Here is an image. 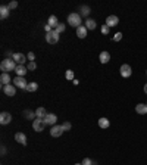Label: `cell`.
Here are the masks:
<instances>
[{
    "instance_id": "obj_24",
    "label": "cell",
    "mask_w": 147,
    "mask_h": 165,
    "mask_svg": "<svg viewBox=\"0 0 147 165\" xmlns=\"http://www.w3.org/2000/svg\"><path fill=\"white\" fill-rule=\"evenodd\" d=\"M24 117H25L27 120H33V121L37 118L35 112H33V111H24Z\"/></svg>"
},
{
    "instance_id": "obj_37",
    "label": "cell",
    "mask_w": 147,
    "mask_h": 165,
    "mask_svg": "<svg viewBox=\"0 0 147 165\" xmlns=\"http://www.w3.org/2000/svg\"><path fill=\"white\" fill-rule=\"evenodd\" d=\"M5 154H6V148L3 146V148H2V155H5Z\"/></svg>"
},
{
    "instance_id": "obj_9",
    "label": "cell",
    "mask_w": 147,
    "mask_h": 165,
    "mask_svg": "<svg viewBox=\"0 0 147 165\" xmlns=\"http://www.w3.org/2000/svg\"><path fill=\"white\" fill-rule=\"evenodd\" d=\"M62 133H63L62 125H53V127L50 128L51 137H59V136H62Z\"/></svg>"
},
{
    "instance_id": "obj_2",
    "label": "cell",
    "mask_w": 147,
    "mask_h": 165,
    "mask_svg": "<svg viewBox=\"0 0 147 165\" xmlns=\"http://www.w3.org/2000/svg\"><path fill=\"white\" fill-rule=\"evenodd\" d=\"M68 24L71 25V27H75V28L81 27V15L77 13V12L69 13V15H68Z\"/></svg>"
},
{
    "instance_id": "obj_20",
    "label": "cell",
    "mask_w": 147,
    "mask_h": 165,
    "mask_svg": "<svg viewBox=\"0 0 147 165\" xmlns=\"http://www.w3.org/2000/svg\"><path fill=\"white\" fill-rule=\"evenodd\" d=\"M9 7H7V6H2V7H0V18H2V19H6V18L9 16Z\"/></svg>"
},
{
    "instance_id": "obj_35",
    "label": "cell",
    "mask_w": 147,
    "mask_h": 165,
    "mask_svg": "<svg viewBox=\"0 0 147 165\" xmlns=\"http://www.w3.org/2000/svg\"><path fill=\"white\" fill-rule=\"evenodd\" d=\"M27 57H28V59H29V62H34L35 55H34V53H33V52H29V53H28V56H27Z\"/></svg>"
},
{
    "instance_id": "obj_6",
    "label": "cell",
    "mask_w": 147,
    "mask_h": 165,
    "mask_svg": "<svg viewBox=\"0 0 147 165\" xmlns=\"http://www.w3.org/2000/svg\"><path fill=\"white\" fill-rule=\"evenodd\" d=\"M13 83H15V87H18V89H22V90H25L27 89V85H28V83H27V80L24 78V77H15V80H13Z\"/></svg>"
},
{
    "instance_id": "obj_34",
    "label": "cell",
    "mask_w": 147,
    "mask_h": 165,
    "mask_svg": "<svg viewBox=\"0 0 147 165\" xmlns=\"http://www.w3.org/2000/svg\"><path fill=\"white\" fill-rule=\"evenodd\" d=\"M81 164H82V165H93V161H91L90 158H85V159L82 161Z\"/></svg>"
},
{
    "instance_id": "obj_5",
    "label": "cell",
    "mask_w": 147,
    "mask_h": 165,
    "mask_svg": "<svg viewBox=\"0 0 147 165\" xmlns=\"http://www.w3.org/2000/svg\"><path fill=\"white\" fill-rule=\"evenodd\" d=\"M119 72H121V75H122L124 78H128V77H131V74H132V68H131L128 63H124V65H121Z\"/></svg>"
},
{
    "instance_id": "obj_33",
    "label": "cell",
    "mask_w": 147,
    "mask_h": 165,
    "mask_svg": "<svg viewBox=\"0 0 147 165\" xmlns=\"http://www.w3.org/2000/svg\"><path fill=\"white\" fill-rule=\"evenodd\" d=\"M122 40V33H116L113 35V41H121Z\"/></svg>"
},
{
    "instance_id": "obj_4",
    "label": "cell",
    "mask_w": 147,
    "mask_h": 165,
    "mask_svg": "<svg viewBox=\"0 0 147 165\" xmlns=\"http://www.w3.org/2000/svg\"><path fill=\"white\" fill-rule=\"evenodd\" d=\"M46 125H47V124L44 122V118H35V120L33 121V128H34L37 133H40V131L44 130Z\"/></svg>"
},
{
    "instance_id": "obj_1",
    "label": "cell",
    "mask_w": 147,
    "mask_h": 165,
    "mask_svg": "<svg viewBox=\"0 0 147 165\" xmlns=\"http://www.w3.org/2000/svg\"><path fill=\"white\" fill-rule=\"evenodd\" d=\"M16 62L13 61V59H3L2 63H0V69L3 71V72H11V71H15L16 69Z\"/></svg>"
},
{
    "instance_id": "obj_13",
    "label": "cell",
    "mask_w": 147,
    "mask_h": 165,
    "mask_svg": "<svg viewBox=\"0 0 147 165\" xmlns=\"http://www.w3.org/2000/svg\"><path fill=\"white\" fill-rule=\"evenodd\" d=\"M11 81H12L11 74H7V72H2V75H0V83H2V85H7Z\"/></svg>"
},
{
    "instance_id": "obj_31",
    "label": "cell",
    "mask_w": 147,
    "mask_h": 165,
    "mask_svg": "<svg viewBox=\"0 0 147 165\" xmlns=\"http://www.w3.org/2000/svg\"><path fill=\"white\" fill-rule=\"evenodd\" d=\"M7 7H9V11H12V9H16V7H18V2H15V0H13V2H11V3L7 5Z\"/></svg>"
},
{
    "instance_id": "obj_26",
    "label": "cell",
    "mask_w": 147,
    "mask_h": 165,
    "mask_svg": "<svg viewBox=\"0 0 147 165\" xmlns=\"http://www.w3.org/2000/svg\"><path fill=\"white\" fill-rule=\"evenodd\" d=\"M37 89H38V84L33 81V83H28V85H27V89H25V90L29 91V93H33V91H35Z\"/></svg>"
},
{
    "instance_id": "obj_12",
    "label": "cell",
    "mask_w": 147,
    "mask_h": 165,
    "mask_svg": "<svg viewBox=\"0 0 147 165\" xmlns=\"http://www.w3.org/2000/svg\"><path fill=\"white\" fill-rule=\"evenodd\" d=\"M12 59L16 62V65H24V63H25V61H27V57L24 56L22 53H15Z\"/></svg>"
},
{
    "instance_id": "obj_17",
    "label": "cell",
    "mask_w": 147,
    "mask_h": 165,
    "mask_svg": "<svg viewBox=\"0 0 147 165\" xmlns=\"http://www.w3.org/2000/svg\"><path fill=\"white\" fill-rule=\"evenodd\" d=\"M99 61L102 63H108L110 61V53L109 52H102L100 55H99Z\"/></svg>"
},
{
    "instance_id": "obj_39",
    "label": "cell",
    "mask_w": 147,
    "mask_h": 165,
    "mask_svg": "<svg viewBox=\"0 0 147 165\" xmlns=\"http://www.w3.org/2000/svg\"><path fill=\"white\" fill-rule=\"evenodd\" d=\"M75 165H82V164H75Z\"/></svg>"
},
{
    "instance_id": "obj_27",
    "label": "cell",
    "mask_w": 147,
    "mask_h": 165,
    "mask_svg": "<svg viewBox=\"0 0 147 165\" xmlns=\"http://www.w3.org/2000/svg\"><path fill=\"white\" fill-rule=\"evenodd\" d=\"M65 78H66V80H75V78H74V71H71V69H68V71H66V72H65Z\"/></svg>"
},
{
    "instance_id": "obj_11",
    "label": "cell",
    "mask_w": 147,
    "mask_h": 165,
    "mask_svg": "<svg viewBox=\"0 0 147 165\" xmlns=\"http://www.w3.org/2000/svg\"><path fill=\"white\" fill-rule=\"evenodd\" d=\"M11 121H12V115L9 114V112H2V114H0V124L2 125L9 124Z\"/></svg>"
},
{
    "instance_id": "obj_23",
    "label": "cell",
    "mask_w": 147,
    "mask_h": 165,
    "mask_svg": "<svg viewBox=\"0 0 147 165\" xmlns=\"http://www.w3.org/2000/svg\"><path fill=\"white\" fill-rule=\"evenodd\" d=\"M35 115H37V118H44L47 115V112H46V109L43 106H40V108L35 109Z\"/></svg>"
},
{
    "instance_id": "obj_22",
    "label": "cell",
    "mask_w": 147,
    "mask_h": 165,
    "mask_svg": "<svg viewBox=\"0 0 147 165\" xmlns=\"http://www.w3.org/2000/svg\"><path fill=\"white\" fill-rule=\"evenodd\" d=\"M79 15H81V16H88V15H90V7L82 5L79 7Z\"/></svg>"
},
{
    "instance_id": "obj_19",
    "label": "cell",
    "mask_w": 147,
    "mask_h": 165,
    "mask_svg": "<svg viewBox=\"0 0 147 165\" xmlns=\"http://www.w3.org/2000/svg\"><path fill=\"white\" fill-rule=\"evenodd\" d=\"M77 35H78V39H85L87 37V28L84 25H81V27L77 28Z\"/></svg>"
},
{
    "instance_id": "obj_3",
    "label": "cell",
    "mask_w": 147,
    "mask_h": 165,
    "mask_svg": "<svg viewBox=\"0 0 147 165\" xmlns=\"http://www.w3.org/2000/svg\"><path fill=\"white\" fill-rule=\"evenodd\" d=\"M59 33H56V30H53L51 33H47L46 34V41L49 43V44H56L57 41H59Z\"/></svg>"
},
{
    "instance_id": "obj_14",
    "label": "cell",
    "mask_w": 147,
    "mask_h": 165,
    "mask_svg": "<svg viewBox=\"0 0 147 165\" xmlns=\"http://www.w3.org/2000/svg\"><path fill=\"white\" fill-rule=\"evenodd\" d=\"M15 140H16L18 143H21L22 146H25V144H27V136H25L24 133H21V131L15 134Z\"/></svg>"
},
{
    "instance_id": "obj_29",
    "label": "cell",
    "mask_w": 147,
    "mask_h": 165,
    "mask_svg": "<svg viewBox=\"0 0 147 165\" xmlns=\"http://www.w3.org/2000/svg\"><path fill=\"white\" fill-rule=\"evenodd\" d=\"M71 127H72V125H71V122H68V121H66V122H63V124H62L63 131H69V130H71Z\"/></svg>"
},
{
    "instance_id": "obj_7",
    "label": "cell",
    "mask_w": 147,
    "mask_h": 165,
    "mask_svg": "<svg viewBox=\"0 0 147 165\" xmlns=\"http://www.w3.org/2000/svg\"><path fill=\"white\" fill-rule=\"evenodd\" d=\"M106 25H108L109 28H112V27H116L119 24V18L116 16V15H110V16H108L106 18Z\"/></svg>"
},
{
    "instance_id": "obj_10",
    "label": "cell",
    "mask_w": 147,
    "mask_h": 165,
    "mask_svg": "<svg viewBox=\"0 0 147 165\" xmlns=\"http://www.w3.org/2000/svg\"><path fill=\"white\" fill-rule=\"evenodd\" d=\"M56 121H57V117L55 114H47L44 117V122L47 125H51V127H53V125H56Z\"/></svg>"
},
{
    "instance_id": "obj_40",
    "label": "cell",
    "mask_w": 147,
    "mask_h": 165,
    "mask_svg": "<svg viewBox=\"0 0 147 165\" xmlns=\"http://www.w3.org/2000/svg\"><path fill=\"white\" fill-rule=\"evenodd\" d=\"M146 74H147V71H146Z\"/></svg>"
},
{
    "instance_id": "obj_38",
    "label": "cell",
    "mask_w": 147,
    "mask_h": 165,
    "mask_svg": "<svg viewBox=\"0 0 147 165\" xmlns=\"http://www.w3.org/2000/svg\"><path fill=\"white\" fill-rule=\"evenodd\" d=\"M144 93H146V94H147V84L144 85Z\"/></svg>"
},
{
    "instance_id": "obj_8",
    "label": "cell",
    "mask_w": 147,
    "mask_h": 165,
    "mask_svg": "<svg viewBox=\"0 0 147 165\" xmlns=\"http://www.w3.org/2000/svg\"><path fill=\"white\" fill-rule=\"evenodd\" d=\"M3 91H5V94L6 96H15L16 94V87L15 85H12V84H7V85H3Z\"/></svg>"
},
{
    "instance_id": "obj_30",
    "label": "cell",
    "mask_w": 147,
    "mask_h": 165,
    "mask_svg": "<svg viewBox=\"0 0 147 165\" xmlns=\"http://www.w3.org/2000/svg\"><path fill=\"white\" fill-rule=\"evenodd\" d=\"M35 68H37L35 62H28V65H27V69H28V71H34Z\"/></svg>"
},
{
    "instance_id": "obj_16",
    "label": "cell",
    "mask_w": 147,
    "mask_h": 165,
    "mask_svg": "<svg viewBox=\"0 0 147 165\" xmlns=\"http://www.w3.org/2000/svg\"><path fill=\"white\" fill-rule=\"evenodd\" d=\"M15 72H16V77H25V74L28 72V69H27V66H24V65H18Z\"/></svg>"
},
{
    "instance_id": "obj_28",
    "label": "cell",
    "mask_w": 147,
    "mask_h": 165,
    "mask_svg": "<svg viewBox=\"0 0 147 165\" xmlns=\"http://www.w3.org/2000/svg\"><path fill=\"white\" fill-rule=\"evenodd\" d=\"M55 30H56V33H59V34H60V33H63V31H65V24L59 22V25H57Z\"/></svg>"
},
{
    "instance_id": "obj_18",
    "label": "cell",
    "mask_w": 147,
    "mask_h": 165,
    "mask_svg": "<svg viewBox=\"0 0 147 165\" xmlns=\"http://www.w3.org/2000/svg\"><path fill=\"white\" fill-rule=\"evenodd\" d=\"M47 24H49V25H50L53 30L56 28L57 25H59V21H57L56 15H50V16H49V21H47Z\"/></svg>"
},
{
    "instance_id": "obj_15",
    "label": "cell",
    "mask_w": 147,
    "mask_h": 165,
    "mask_svg": "<svg viewBox=\"0 0 147 165\" xmlns=\"http://www.w3.org/2000/svg\"><path fill=\"white\" fill-rule=\"evenodd\" d=\"M136 112L140 115H146L147 114V103H138L136 106Z\"/></svg>"
},
{
    "instance_id": "obj_21",
    "label": "cell",
    "mask_w": 147,
    "mask_h": 165,
    "mask_svg": "<svg viewBox=\"0 0 147 165\" xmlns=\"http://www.w3.org/2000/svg\"><path fill=\"white\" fill-rule=\"evenodd\" d=\"M109 125H110V121H109L108 118H105V117H103V118H99V127H100V128H108Z\"/></svg>"
},
{
    "instance_id": "obj_32",
    "label": "cell",
    "mask_w": 147,
    "mask_h": 165,
    "mask_svg": "<svg viewBox=\"0 0 147 165\" xmlns=\"http://www.w3.org/2000/svg\"><path fill=\"white\" fill-rule=\"evenodd\" d=\"M109 31H110V28H109L106 24H103L102 25V34H109Z\"/></svg>"
},
{
    "instance_id": "obj_25",
    "label": "cell",
    "mask_w": 147,
    "mask_h": 165,
    "mask_svg": "<svg viewBox=\"0 0 147 165\" xmlns=\"http://www.w3.org/2000/svg\"><path fill=\"white\" fill-rule=\"evenodd\" d=\"M85 28L94 30L96 28V21H94V19H87V21H85Z\"/></svg>"
},
{
    "instance_id": "obj_36",
    "label": "cell",
    "mask_w": 147,
    "mask_h": 165,
    "mask_svg": "<svg viewBox=\"0 0 147 165\" xmlns=\"http://www.w3.org/2000/svg\"><path fill=\"white\" fill-rule=\"evenodd\" d=\"M44 31H46V34H47V33H51V31H53V28H51L49 24H46V25H44Z\"/></svg>"
}]
</instances>
